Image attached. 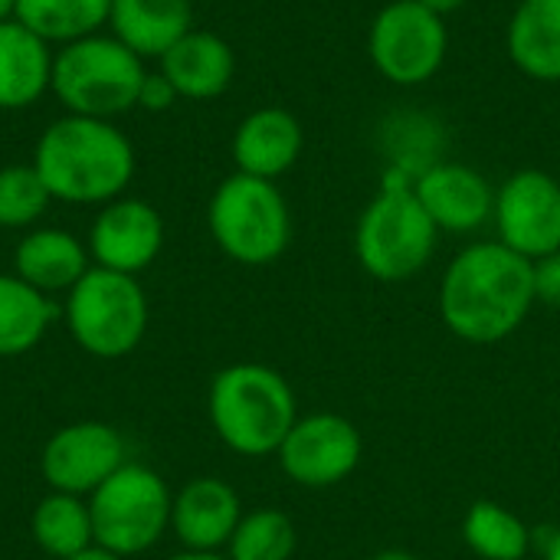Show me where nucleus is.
<instances>
[{"label":"nucleus","mask_w":560,"mask_h":560,"mask_svg":"<svg viewBox=\"0 0 560 560\" xmlns=\"http://www.w3.org/2000/svg\"><path fill=\"white\" fill-rule=\"evenodd\" d=\"M535 262L499 240L459 249L440 279V318L469 345L512 338L535 308Z\"/></svg>","instance_id":"f257e3e1"},{"label":"nucleus","mask_w":560,"mask_h":560,"mask_svg":"<svg viewBox=\"0 0 560 560\" xmlns=\"http://www.w3.org/2000/svg\"><path fill=\"white\" fill-rule=\"evenodd\" d=\"M33 167L52 200L105 207L125 197L135 177V148L105 118L66 115L39 135Z\"/></svg>","instance_id":"f03ea898"},{"label":"nucleus","mask_w":560,"mask_h":560,"mask_svg":"<svg viewBox=\"0 0 560 560\" xmlns=\"http://www.w3.org/2000/svg\"><path fill=\"white\" fill-rule=\"evenodd\" d=\"M210 427L220 443L246 459L276 456L299 420L292 384L269 364L240 361L213 374L207 390Z\"/></svg>","instance_id":"7ed1b4c3"},{"label":"nucleus","mask_w":560,"mask_h":560,"mask_svg":"<svg viewBox=\"0 0 560 560\" xmlns=\"http://www.w3.org/2000/svg\"><path fill=\"white\" fill-rule=\"evenodd\" d=\"M440 243V230L413 194V180L384 171L381 194L361 210L354 226V256L377 282H407L420 276Z\"/></svg>","instance_id":"20e7f679"},{"label":"nucleus","mask_w":560,"mask_h":560,"mask_svg":"<svg viewBox=\"0 0 560 560\" xmlns=\"http://www.w3.org/2000/svg\"><path fill=\"white\" fill-rule=\"evenodd\" d=\"M148 69L144 59L112 33H92L52 52L49 92L69 115L112 121L138 108V92Z\"/></svg>","instance_id":"39448f33"},{"label":"nucleus","mask_w":560,"mask_h":560,"mask_svg":"<svg viewBox=\"0 0 560 560\" xmlns=\"http://www.w3.org/2000/svg\"><path fill=\"white\" fill-rule=\"evenodd\" d=\"M207 226L223 256L240 266L276 262L292 240V213L276 180L230 174L207 203Z\"/></svg>","instance_id":"423d86ee"},{"label":"nucleus","mask_w":560,"mask_h":560,"mask_svg":"<svg viewBox=\"0 0 560 560\" xmlns=\"http://www.w3.org/2000/svg\"><path fill=\"white\" fill-rule=\"evenodd\" d=\"M62 312L72 341L98 361L128 358L144 341L151 318L138 276L112 272L102 266H92L66 292Z\"/></svg>","instance_id":"0eeeda50"},{"label":"nucleus","mask_w":560,"mask_h":560,"mask_svg":"<svg viewBox=\"0 0 560 560\" xmlns=\"http://www.w3.org/2000/svg\"><path fill=\"white\" fill-rule=\"evenodd\" d=\"M171 502L174 492L151 466L125 463L89 495L95 545L125 560L151 551L171 528Z\"/></svg>","instance_id":"6e6552de"},{"label":"nucleus","mask_w":560,"mask_h":560,"mask_svg":"<svg viewBox=\"0 0 560 560\" xmlns=\"http://www.w3.org/2000/svg\"><path fill=\"white\" fill-rule=\"evenodd\" d=\"M446 16L427 10L417 0L384 3L368 30V56L374 69L400 89L430 82L446 62Z\"/></svg>","instance_id":"1a4fd4ad"},{"label":"nucleus","mask_w":560,"mask_h":560,"mask_svg":"<svg viewBox=\"0 0 560 560\" xmlns=\"http://www.w3.org/2000/svg\"><path fill=\"white\" fill-rule=\"evenodd\" d=\"M495 240L538 262L560 249V180L541 167L515 171L495 187Z\"/></svg>","instance_id":"9d476101"},{"label":"nucleus","mask_w":560,"mask_h":560,"mask_svg":"<svg viewBox=\"0 0 560 560\" xmlns=\"http://www.w3.org/2000/svg\"><path fill=\"white\" fill-rule=\"evenodd\" d=\"M364 456L358 427L341 413L299 417L282 440L276 459L289 482L302 489H335L354 476Z\"/></svg>","instance_id":"9b49d317"},{"label":"nucleus","mask_w":560,"mask_h":560,"mask_svg":"<svg viewBox=\"0 0 560 560\" xmlns=\"http://www.w3.org/2000/svg\"><path fill=\"white\" fill-rule=\"evenodd\" d=\"M125 453V440L115 427L102 420H79L59 427L46 440L39 453V476L49 492L89 499L115 469L128 463Z\"/></svg>","instance_id":"f8f14e48"},{"label":"nucleus","mask_w":560,"mask_h":560,"mask_svg":"<svg viewBox=\"0 0 560 560\" xmlns=\"http://www.w3.org/2000/svg\"><path fill=\"white\" fill-rule=\"evenodd\" d=\"M85 246L92 266L138 276L164 249V220L141 197H118L98 210Z\"/></svg>","instance_id":"ddd939ff"},{"label":"nucleus","mask_w":560,"mask_h":560,"mask_svg":"<svg viewBox=\"0 0 560 560\" xmlns=\"http://www.w3.org/2000/svg\"><path fill=\"white\" fill-rule=\"evenodd\" d=\"M413 194L440 233L469 236L492 223L495 187L463 161H436L413 180Z\"/></svg>","instance_id":"4468645a"},{"label":"nucleus","mask_w":560,"mask_h":560,"mask_svg":"<svg viewBox=\"0 0 560 560\" xmlns=\"http://www.w3.org/2000/svg\"><path fill=\"white\" fill-rule=\"evenodd\" d=\"M243 518L236 489L217 476H200L180 486L171 502V532L184 551H223Z\"/></svg>","instance_id":"2eb2a0df"},{"label":"nucleus","mask_w":560,"mask_h":560,"mask_svg":"<svg viewBox=\"0 0 560 560\" xmlns=\"http://www.w3.org/2000/svg\"><path fill=\"white\" fill-rule=\"evenodd\" d=\"M302 148H305L302 121L279 105L249 112L236 125L230 144L236 171L262 180H276L285 171H292L295 161L302 158Z\"/></svg>","instance_id":"dca6fc26"},{"label":"nucleus","mask_w":560,"mask_h":560,"mask_svg":"<svg viewBox=\"0 0 560 560\" xmlns=\"http://www.w3.org/2000/svg\"><path fill=\"white\" fill-rule=\"evenodd\" d=\"M158 62L177 95L190 102L223 95L236 75L233 46L210 30H187Z\"/></svg>","instance_id":"f3484780"},{"label":"nucleus","mask_w":560,"mask_h":560,"mask_svg":"<svg viewBox=\"0 0 560 560\" xmlns=\"http://www.w3.org/2000/svg\"><path fill=\"white\" fill-rule=\"evenodd\" d=\"M92 269L89 246L59 226L30 230L13 249V276L43 295L69 292Z\"/></svg>","instance_id":"a211bd4d"},{"label":"nucleus","mask_w":560,"mask_h":560,"mask_svg":"<svg viewBox=\"0 0 560 560\" xmlns=\"http://www.w3.org/2000/svg\"><path fill=\"white\" fill-rule=\"evenodd\" d=\"M52 82V52L20 20L0 23V108L20 112L36 105Z\"/></svg>","instance_id":"6ab92c4d"},{"label":"nucleus","mask_w":560,"mask_h":560,"mask_svg":"<svg viewBox=\"0 0 560 560\" xmlns=\"http://www.w3.org/2000/svg\"><path fill=\"white\" fill-rule=\"evenodd\" d=\"M108 26L141 59H161L194 30V0H112Z\"/></svg>","instance_id":"aec40b11"},{"label":"nucleus","mask_w":560,"mask_h":560,"mask_svg":"<svg viewBox=\"0 0 560 560\" xmlns=\"http://www.w3.org/2000/svg\"><path fill=\"white\" fill-rule=\"evenodd\" d=\"M505 49L518 72L535 82H560V0H518Z\"/></svg>","instance_id":"412c9836"},{"label":"nucleus","mask_w":560,"mask_h":560,"mask_svg":"<svg viewBox=\"0 0 560 560\" xmlns=\"http://www.w3.org/2000/svg\"><path fill=\"white\" fill-rule=\"evenodd\" d=\"M30 535L46 558L69 560L95 545L89 499L49 492L36 502L30 518Z\"/></svg>","instance_id":"4be33fe9"},{"label":"nucleus","mask_w":560,"mask_h":560,"mask_svg":"<svg viewBox=\"0 0 560 560\" xmlns=\"http://www.w3.org/2000/svg\"><path fill=\"white\" fill-rule=\"evenodd\" d=\"M52 322L49 295L26 285L20 276H0V358L33 351Z\"/></svg>","instance_id":"5701e85b"},{"label":"nucleus","mask_w":560,"mask_h":560,"mask_svg":"<svg viewBox=\"0 0 560 560\" xmlns=\"http://www.w3.org/2000/svg\"><path fill=\"white\" fill-rule=\"evenodd\" d=\"M112 0H16L13 20L30 26L49 46H66L82 36L102 33Z\"/></svg>","instance_id":"b1692460"},{"label":"nucleus","mask_w":560,"mask_h":560,"mask_svg":"<svg viewBox=\"0 0 560 560\" xmlns=\"http://www.w3.org/2000/svg\"><path fill=\"white\" fill-rule=\"evenodd\" d=\"M463 541L482 560H525L532 555V528L492 499L469 505L463 518Z\"/></svg>","instance_id":"393cba45"},{"label":"nucleus","mask_w":560,"mask_h":560,"mask_svg":"<svg viewBox=\"0 0 560 560\" xmlns=\"http://www.w3.org/2000/svg\"><path fill=\"white\" fill-rule=\"evenodd\" d=\"M384 151L387 167L417 180L427 167L443 161V125L427 112H397L384 121Z\"/></svg>","instance_id":"a878e982"},{"label":"nucleus","mask_w":560,"mask_h":560,"mask_svg":"<svg viewBox=\"0 0 560 560\" xmlns=\"http://www.w3.org/2000/svg\"><path fill=\"white\" fill-rule=\"evenodd\" d=\"M299 548L295 522L279 509H256L243 512L230 545V560H292Z\"/></svg>","instance_id":"bb28decb"},{"label":"nucleus","mask_w":560,"mask_h":560,"mask_svg":"<svg viewBox=\"0 0 560 560\" xmlns=\"http://www.w3.org/2000/svg\"><path fill=\"white\" fill-rule=\"evenodd\" d=\"M49 200L52 197L33 164L0 167V230L33 226L46 213Z\"/></svg>","instance_id":"cd10ccee"},{"label":"nucleus","mask_w":560,"mask_h":560,"mask_svg":"<svg viewBox=\"0 0 560 560\" xmlns=\"http://www.w3.org/2000/svg\"><path fill=\"white\" fill-rule=\"evenodd\" d=\"M177 89L167 82V75L158 69V72H148L144 82H141V92H138V108L144 112H167L174 102H177Z\"/></svg>","instance_id":"c85d7f7f"},{"label":"nucleus","mask_w":560,"mask_h":560,"mask_svg":"<svg viewBox=\"0 0 560 560\" xmlns=\"http://www.w3.org/2000/svg\"><path fill=\"white\" fill-rule=\"evenodd\" d=\"M535 299L548 308H560V249L535 262Z\"/></svg>","instance_id":"c756f323"},{"label":"nucleus","mask_w":560,"mask_h":560,"mask_svg":"<svg viewBox=\"0 0 560 560\" xmlns=\"http://www.w3.org/2000/svg\"><path fill=\"white\" fill-rule=\"evenodd\" d=\"M417 3H423L427 10H433V13H440V16H450V13L463 10L469 0H417Z\"/></svg>","instance_id":"7c9ffc66"},{"label":"nucleus","mask_w":560,"mask_h":560,"mask_svg":"<svg viewBox=\"0 0 560 560\" xmlns=\"http://www.w3.org/2000/svg\"><path fill=\"white\" fill-rule=\"evenodd\" d=\"M167 560H230L223 551H180V555H171Z\"/></svg>","instance_id":"2f4dec72"},{"label":"nucleus","mask_w":560,"mask_h":560,"mask_svg":"<svg viewBox=\"0 0 560 560\" xmlns=\"http://www.w3.org/2000/svg\"><path fill=\"white\" fill-rule=\"evenodd\" d=\"M69 560H125V558H118V555H112V551H105V548L92 545L89 551H82V555H75V558H69Z\"/></svg>","instance_id":"473e14b6"},{"label":"nucleus","mask_w":560,"mask_h":560,"mask_svg":"<svg viewBox=\"0 0 560 560\" xmlns=\"http://www.w3.org/2000/svg\"><path fill=\"white\" fill-rule=\"evenodd\" d=\"M545 560H560V528H555L545 541Z\"/></svg>","instance_id":"72a5a7b5"},{"label":"nucleus","mask_w":560,"mask_h":560,"mask_svg":"<svg viewBox=\"0 0 560 560\" xmlns=\"http://www.w3.org/2000/svg\"><path fill=\"white\" fill-rule=\"evenodd\" d=\"M371 560H420L413 551H404V548H387V551H381V555H374Z\"/></svg>","instance_id":"f704fd0d"},{"label":"nucleus","mask_w":560,"mask_h":560,"mask_svg":"<svg viewBox=\"0 0 560 560\" xmlns=\"http://www.w3.org/2000/svg\"><path fill=\"white\" fill-rule=\"evenodd\" d=\"M13 13H16V0H0V23L13 20Z\"/></svg>","instance_id":"c9c22d12"}]
</instances>
